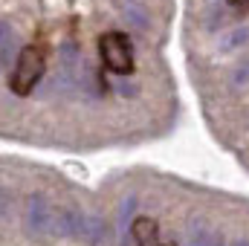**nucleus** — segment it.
<instances>
[{"label": "nucleus", "mask_w": 249, "mask_h": 246, "mask_svg": "<svg viewBox=\"0 0 249 246\" xmlns=\"http://www.w3.org/2000/svg\"><path fill=\"white\" fill-rule=\"evenodd\" d=\"M44 72H47L44 50L29 44V47H23V50L18 53L15 70H12V75H9V90H12L15 96H29V93L38 87V81L44 78Z\"/></svg>", "instance_id": "nucleus-1"}, {"label": "nucleus", "mask_w": 249, "mask_h": 246, "mask_svg": "<svg viewBox=\"0 0 249 246\" xmlns=\"http://www.w3.org/2000/svg\"><path fill=\"white\" fill-rule=\"evenodd\" d=\"M99 55H102V64L105 70L116 72V75H127L133 72V47L127 41V35L122 32H105L99 38Z\"/></svg>", "instance_id": "nucleus-2"}, {"label": "nucleus", "mask_w": 249, "mask_h": 246, "mask_svg": "<svg viewBox=\"0 0 249 246\" xmlns=\"http://www.w3.org/2000/svg\"><path fill=\"white\" fill-rule=\"evenodd\" d=\"M130 235H133L136 246H174V244H165L160 238V226L151 217H136L133 226H130Z\"/></svg>", "instance_id": "nucleus-3"}, {"label": "nucleus", "mask_w": 249, "mask_h": 246, "mask_svg": "<svg viewBox=\"0 0 249 246\" xmlns=\"http://www.w3.org/2000/svg\"><path fill=\"white\" fill-rule=\"evenodd\" d=\"M235 9H241V12H249V0H229Z\"/></svg>", "instance_id": "nucleus-4"}]
</instances>
